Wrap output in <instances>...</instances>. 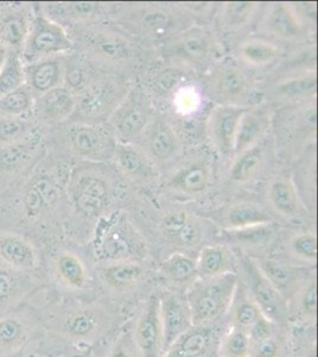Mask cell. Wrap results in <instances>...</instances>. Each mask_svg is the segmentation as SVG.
<instances>
[{
	"label": "cell",
	"mask_w": 318,
	"mask_h": 357,
	"mask_svg": "<svg viewBox=\"0 0 318 357\" xmlns=\"http://www.w3.org/2000/svg\"><path fill=\"white\" fill-rule=\"evenodd\" d=\"M45 331L74 347H93L116 325L117 310L102 301H79L42 314Z\"/></svg>",
	"instance_id": "obj_1"
},
{
	"label": "cell",
	"mask_w": 318,
	"mask_h": 357,
	"mask_svg": "<svg viewBox=\"0 0 318 357\" xmlns=\"http://www.w3.org/2000/svg\"><path fill=\"white\" fill-rule=\"evenodd\" d=\"M238 281V273H230L212 279H198L190 286L186 298L193 326L225 321Z\"/></svg>",
	"instance_id": "obj_2"
},
{
	"label": "cell",
	"mask_w": 318,
	"mask_h": 357,
	"mask_svg": "<svg viewBox=\"0 0 318 357\" xmlns=\"http://www.w3.org/2000/svg\"><path fill=\"white\" fill-rule=\"evenodd\" d=\"M45 333L42 314L20 305L0 317V357H16Z\"/></svg>",
	"instance_id": "obj_3"
},
{
	"label": "cell",
	"mask_w": 318,
	"mask_h": 357,
	"mask_svg": "<svg viewBox=\"0 0 318 357\" xmlns=\"http://www.w3.org/2000/svg\"><path fill=\"white\" fill-rule=\"evenodd\" d=\"M239 279L245 284L262 314L276 324L289 326L287 303L282 293L262 274L255 261L246 259L242 262Z\"/></svg>",
	"instance_id": "obj_4"
},
{
	"label": "cell",
	"mask_w": 318,
	"mask_h": 357,
	"mask_svg": "<svg viewBox=\"0 0 318 357\" xmlns=\"http://www.w3.org/2000/svg\"><path fill=\"white\" fill-rule=\"evenodd\" d=\"M72 47L73 43L65 29L48 17L40 15L30 25L20 56L25 65H29L45 57L69 52Z\"/></svg>",
	"instance_id": "obj_5"
},
{
	"label": "cell",
	"mask_w": 318,
	"mask_h": 357,
	"mask_svg": "<svg viewBox=\"0 0 318 357\" xmlns=\"http://www.w3.org/2000/svg\"><path fill=\"white\" fill-rule=\"evenodd\" d=\"M129 330L141 357L161 356L164 336L161 325L159 291L150 293L143 301Z\"/></svg>",
	"instance_id": "obj_6"
},
{
	"label": "cell",
	"mask_w": 318,
	"mask_h": 357,
	"mask_svg": "<svg viewBox=\"0 0 318 357\" xmlns=\"http://www.w3.org/2000/svg\"><path fill=\"white\" fill-rule=\"evenodd\" d=\"M151 114L146 98L139 91H131L111 114V123L118 137L129 141L146 130Z\"/></svg>",
	"instance_id": "obj_7"
},
{
	"label": "cell",
	"mask_w": 318,
	"mask_h": 357,
	"mask_svg": "<svg viewBox=\"0 0 318 357\" xmlns=\"http://www.w3.org/2000/svg\"><path fill=\"white\" fill-rule=\"evenodd\" d=\"M99 276L107 294L117 299L141 289L148 278V269L141 261H112L104 264Z\"/></svg>",
	"instance_id": "obj_8"
},
{
	"label": "cell",
	"mask_w": 318,
	"mask_h": 357,
	"mask_svg": "<svg viewBox=\"0 0 318 357\" xmlns=\"http://www.w3.org/2000/svg\"><path fill=\"white\" fill-rule=\"evenodd\" d=\"M227 326V319L218 324L193 326L161 357H216L218 340Z\"/></svg>",
	"instance_id": "obj_9"
},
{
	"label": "cell",
	"mask_w": 318,
	"mask_h": 357,
	"mask_svg": "<svg viewBox=\"0 0 318 357\" xmlns=\"http://www.w3.org/2000/svg\"><path fill=\"white\" fill-rule=\"evenodd\" d=\"M161 318L163 325V354L177 341L178 338L193 328V319L186 293L163 289L159 291ZM161 354V355H163Z\"/></svg>",
	"instance_id": "obj_10"
},
{
	"label": "cell",
	"mask_w": 318,
	"mask_h": 357,
	"mask_svg": "<svg viewBox=\"0 0 318 357\" xmlns=\"http://www.w3.org/2000/svg\"><path fill=\"white\" fill-rule=\"evenodd\" d=\"M100 254L105 262L141 261L145 259V243L132 227L122 223L109 227L100 244Z\"/></svg>",
	"instance_id": "obj_11"
},
{
	"label": "cell",
	"mask_w": 318,
	"mask_h": 357,
	"mask_svg": "<svg viewBox=\"0 0 318 357\" xmlns=\"http://www.w3.org/2000/svg\"><path fill=\"white\" fill-rule=\"evenodd\" d=\"M70 146L77 155L90 160H106L116 153L117 142L105 128L97 126H79L69 136Z\"/></svg>",
	"instance_id": "obj_12"
},
{
	"label": "cell",
	"mask_w": 318,
	"mask_h": 357,
	"mask_svg": "<svg viewBox=\"0 0 318 357\" xmlns=\"http://www.w3.org/2000/svg\"><path fill=\"white\" fill-rule=\"evenodd\" d=\"M287 321L294 328H316L317 323V278L306 276L287 299Z\"/></svg>",
	"instance_id": "obj_13"
},
{
	"label": "cell",
	"mask_w": 318,
	"mask_h": 357,
	"mask_svg": "<svg viewBox=\"0 0 318 357\" xmlns=\"http://www.w3.org/2000/svg\"><path fill=\"white\" fill-rule=\"evenodd\" d=\"M161 234L164 241L180 250L198 247L202 241L201 224L186 211H173L161 220Z\"/></svg>",
	"instance_id": "obj_14"
},
{
	"label": "cell",
	"mask_w": 318,
	"mask_h": 357,
	"mask_svg": "<svg viewBox=\"0 0 318 357\" xmlns=\"http://www.w3.org/2000/svg\"><path fill=\"white\" fill-rule=\"evenodd\" d=\"M109 183L97 175H82L73 187L77 210L86 215H100L109 203Z\"/></svg>",
	"instance_id": "obj_15"
},
{
	"label": "cell",
	"mask_w": 318,
	"mask_h": 357,
	"mask_svg": "<svg viewBox=\"0 0 318 357\" xmlns=\"http://www.w3.org/2000/svg\"><path fill=\"white\" fill-rule=\"evenodd\" d=\"M245 109L240 106H218L212 112L209 119L210 137L222 154L228 155L234 151L235 136Z\"/></svg>",
	"instance_id": "obj_16"
},
{
	"label": "cell",
	"mask_w": 318,
	"mask_h": 357,
	"mask_svg": "<svg viewBox=\"0 0 318 357\" xmlns=\"http://www.w3.org/2000/svg\"><path fill=\"white\" fill-rule=\"evenodd\" d=\"M65 62L60 56H49L25 65V85L33 93H47L62 86Z\"/></svg>",
	"instance_id": "obj_17"
},
{
	"label": "cell",
	"mask_w": 318,
	"mask_h": 357,
	"mask_svg": "<svg viewBox=\"0 0 318 357\" xmlns=\"http://www.w3.org/2000/svg\"><path fill=\"white\" fill-rule=\"evenodd\" d=\"M161 280L166 289L186 293L190 286L198 280L196 259L186 252H173L159 264Z\"/></svg>",
	"instance_id": "obj_18"
},
{
	"label": "cell",
	"mask_w": 318,
	"mask_h": 357,
	"mask_svg": "<svg viewBox=\"0 0 318 357\" xmlns=\"http://www.w3.org/2000/svg\"><path fill=\"white\" fill-rule=\"evenodd\" d=\"M18 272L13 267H0V317L23 305L25 299L40 289Z\"/></svg>",
	"instance_id": "obj_19"
},
{
	"label": "cell",
	"mask_w": 318,
	"mask_h": 357,
	"mask_svg": "<svg viewBox=\"0 0 318 357\" xmlns=\"http://www.w3.org/2000/svg\"><path fill=\"white\" fill-rule=\"evenodd\" d=\"M213 92L223 102H232V105L244 102L250 96L251 84L248 77L241 69L234 66H223L218 68L212 80Z\"/></svg>",
	"instance_id": "obj_20"
},
{
	"label": "cell",
	"mask_w": 318,
	"mask_h": 357,
	"mask_svg": "<svg viewBox=\"0 0 318 357\" xmlns=\"http://www.w3.org/2000/svg\"><path fill=\"white\" fill-rule=\"evenodd\" d=\"M198 279H212L230 273H238L233 252L225 244H212L202 248L196 257Z\"/></svg>",
	"instance_id": "obj_21"
},
{
	"label": "cell",
	"mask_w": 318,
	"mask_h": 357,
	"mask_svg": "<svg viewBox=\"0 0 318 357\" xmlns=\"http://www.w3.org/2000/svg\"><path fill=\"white\" fill-rule=\"evenodd\" d=\"M262 271V274L271 281L279 292L285 298L286 303L291 294L296 291L299 284L305 280V274L299 267L294 264L282 262V261L271 260V259H262V260H254Z\"/></svg>",
	"instance_id": "obj_22"
},
{
	"label": "cell",
	"mask_w": 318,
	"mask_h": 357,
	"mask_svg": "<svg viewBox=\"0 0 318 357\" xmlns=\"http://www.w3.org/2000/svg\"><path fill=\"white\" fill-rule=\"evenodd\" d=\"M0 260L20 272L33 271L37 266L35 248L20 236L0 234Z\"/></svg>",
	"instance_id": "obj_23"
},
{
	"label": "cell",
	"mask_w": 318,
	"mask_h": 357,
	"mask_svg": "<svg viewBox=\"0 0 318 357\" xmlns=\"http://www.w3.org/2000/svg\"><path fill=\"white\" fill-rule=\"evenodd\" d=\"M264 316L258 305L251 296L245 284L239 279L237 289L234 292L233 299L230 303V310L227 313V323L230 326L246 330L247 333L255 324L259 318Z\"/></svg>",
	"instance_id": "obj_24"
},
{
	"label": "cell",
	"mask_w": 318,
	"mask_h": 357,
	"mask_svg": "<svg viewBox=\"0 0 318 357\" xmlns=\"http://www.w3.org/2000/svg\"><path fill=\"white\" fill-rule=\"evenodd\" d=\"M57 280L68 292H84L88 287L89 274L85 262L74 252H65L55 261Z\"/></svg>",
	"instance_id": "obj_25"
},
{
	"label": "cell",
	"mask_w": 318,
	"mask_h": 357,
	"mask_svg": "<svg viewBox=\"0 0 318 357\" xmlns=\"http://www.w3.org/2000/svg\"><path fill=\"white\" fill-rule=\"evenodd\" d=\"M146 129V148L153 158L158 161H169L178 154L180 141L168 123L156 121Z\"/></svg>",
	"instance_id": "obj_26"
},
{
	"label": "cell",
	"mask_w": 318,
	"mask_h": 357,
	"mask_svg": "<svg viewBox=\"0 0 318 357\" xmlns=\"http://www.w3.org/2000/svg\"><path fill=\"white\" fill-rule=\"evenodd\" d=\"M75 105L74 94L63 86L40 96L37 104L40 117L49 123L61 122L68 118L73 114Z\"/></svg>",
	"instance_id": "obj_27"
},
{
	"label": "cell",
	"mask_w": 318,
	"mask_h": 357,
	"mask_svg": "<svg viewBox=\"0 0 318 357\" xmlns=\"http://www.w3.org/2000/svg\"><path fill=\"white\" fill-rule=\"evenodd\" d=\"M173 50L184 60L201 63L212 56L214 45L208 33L195 29L182 33L173 45Z\"/></svg>",
	"instance_id": "obj_28"
},
{
	"label": "cell",
	"mask_w": 318,
	"mask_h": 357,
	"mask_svg": "<svg viewBox=\"0 0 318 357\" xmlns=\"http://www.w3.org/2000/svg\"><path fill=\"white\" fill-rule=\"evenodd\" d=\"M267 129V117L260 111H245L239 124L234 142V153L239 155L258 146L259 139Z\"/></svg>",
	"instance_id": "obj_29"
},
{
	"label": "cell",
	"mask_w": 318,
	"mask_h": 357,
	"mask_svg": "<svg viewBox=\"0 0 318 357\" xmlns=\"http://www.w3.org/2000/svg\"><path fill=\"white\" fill-rule=\"evenodd\" d=\"M57 199L58 192L51 178H49L48 176H40L33 180V183L25 192V210L29 215L36 217L54 206L57 203Z\"/></svg>",
	"instance_id": "obj_30"
},
{
	"label": "cell",
	"mask_w": 318,
	"mask_h": 357,
	"mask_svg": "<svg viewBox=\"0 0 318 357\" xmlns=\"http://www.w3.org/2000/svg\"><path fill=\"white\" fill-rule=\"evenodd\" d=\"M116 91V86H113L111 82H101L94 87L86 89L85 97L82 98L81 102V111L87 116H100L106 114L107 110L113 112L120 104V102H118L119 97Z\"/></svg>",
	"instance_id": "obj_31"
},
{
	"label": "cell",
	"mask_w": 318,
	"mask_h": 357,
	"mask_svg": "<svg viewBox=\"0 0 318 357\" xmlns=\"http://www.w3.org/2000/svg\"><path fill=\"white\" fill-rule=\"evenodd\" d=\"M294 344L289 326H278L265 340L252 344L251 357H292Z\"/></svg>",
	"instance_id": "obj_32"
},
{
	"label": "cell",
	"mask_w": 318,
	"mask_h": 357,
	"mask_svg": "<svg viewBox=\"0 0 318 357\" xmlns=\"http://www.w3.org/2000/svg\"><path fill=\"white\" fill-rule=\"evenodd\" d=\"M267 28L276 36L290 40L301 33L302 23L291 6L276 4L267 18Z\"/></svg>",
	"instance_id": "obj_33"
},
{
	"label": "cell",
	"mask_w": 318,
	"mask_h": 357,
	"mask_svg": "<svg viewBox=\"0 0 318 357\" xmlns=\"http://www.w3.org/2000/svg\"><path fill=\"white\" fill-rule=\"evenodd\" d=\"M209 167L201 161H195L182 168L173 178V185L188 195H198L206 190L209 183Z\"/></svg>",
	"instance_id": "obj_34"
},
{
	"label": "cell",
	"mask_w": 318,
	"mask_h": 357,
	"mask_svg": "<svg viewBox=\"0 0 318 357\" xmlns=\"http://www.w3.org/2000/svg\"><path fill=\"white\" fill-rule=\"evenodd\" d=\"M114 156L117 158L121 171L129 176L145 178L152 174V169L145 155L127 143H117Z\"/></svg>",
	"instance_id": "obj_35"
},
{
	"label": "cell",
	"mask_w": 318,
	"mask_h": 357,
	"mask_svg": "<svg viewBox=\"0 0 318 357\" xmlns=\"http://www.w3.org/2000/svg\"><path fill=\"white\" fill-rule=\"evenodd\" d=\"M89 47L95 55L106 61H122L131 55L129 43L116 33H97L90 38Z\"/></svg>",
	"instance_id": "obj_36"
},
{
	"label": "cell",
	"mask_w": 318,
	"mask_h": 357,
	"mask_svg": "<svg viewBox=\"0 0 318 357\" xmlns=\"http://www.w3.org/2000/svg\"><path fill=\"white\" fill-rule=\"evenodd\" d=\"M30 25L24 13H8L0 21V43L6 49L23 48Z\"/></svg>",
	"instance_id": "obj_37"
},
{
	"label": "cell",
	"mask_w": 318,
	"mask_h": 357,
	"mask_svg": "<svg viewBox=\"0 0 318 357\" xmlns=\"http://www.w3.org/2000/svg\"><path fill=\"white\" fill-rule=\"evenodd\" d=\"M252 342L246 330L228 325L218 343L216 357H251Z\"/></svg>",
	"instance_id": "obj_38"
},
{
	"label": "cell",
	"mask_w": 318,
	"mask_h": 357,
	"mask_svg": "<svg viewBox=\"0 0 318 357\" xmlns=\"http://www.w3.org/2000/svg\"><path fill=\"white\" fill-rule=\"evenodd\" d=\"M264 160V151L259 146L244 151L238 155V158L230 168V178L237 183L250 181L262 169Z\"/></svg>",
	"instance_id": "obj_39"
},
{
	"label": "cell",
	"mask_w": 318,
	"mask_h": 357,
	"mask_svg": "<svg viewBox=\"0 0 318 357\" xmlns=\"http://www.w3.org/2000/svg\"><path fill=\"white\" fill-rule=\"evenodd\" d=\"M271 203L274 208L286 217H294L299 213V197L294 186L285 178L276 180L270 187Z\"/></svg>",
	"instance_id": "obj_40"
},
{
	"label": "cell",
	"mask_w": 318,
	"mask_h": 357,
	"mask_svg": "<svg viewBox=\"0 0 318 357\" xmlns=\"http://www.w3.org/2000/svg\"><path fill=\"white\" fill-rule=\"evenodd\" d=\"M25 86V63L20 53H8L0 69V97Z\"/></svg>",
	"instance_id": "obj_41"
},
{
	"label": "cell",
	"mask_w": 318,
	"mask_h": 357,
	"mask_svg": "<svg viewBox=\"0 0 318 357\" xmlns=\"http://www.w3.org/2000/svg\"><path fill=\"white\" fill-rule=\"evenodd\" d=\"M239 53L244 61L250 63L251 66L269 65L278 56L279 50L276 45L270 42L262 40H248L240 45Z\"/></svg>",
	"instance_id": "obj_42"
},
{
	"label": "cell",
	"mask_w": 318,
	"mask_h": 357,
	"mask_svg": "<svg viewBox=\"0 0 318 357\" xmlns=\"http://www.w3.org/2000/svg\"><path fill=\"white\" fill-rule=\"evenodd\" d=\"M227 222L235 230H244L248 227L269 225L270 217L254 205H239L230 210Z\"/></svg>",
	"instance_id": "obj_43"
},
{
	"label": "cell",
	"mask_w": 318,
	"mask_h": 357,
	"mask_svg": "<svg viewBox=\"0 0 318 357\" xmlns=\"http://www.w3.org/2000/svg\"><path fill=\"white\" fill-rule=\"evenodd\" d=\"M175 17L173 13L159 8H148L141 11L138 23L145 33L152 35H166L170 33L175 25Z\"/></svg>",
	"instance_id": "obj_44"
},
{
	"label": "cell",
	"mask_w": 318,
	"mask_h": 357,
	"mask_svg": "<svg viewBox=\"0 0 318 357\" xmlns=\"http://www.w3.org/2000/svg\"><path fill=\"white\" fill-rule=\"evenodd\" d=\"M33 93L25 85L22 89L0 97V114L10 117H20L33 110Z\"/></svg>",
	"instance_id": "obj_45"
},
{
	"label": "cell",
	"mask_w": 318,
	"mask_h": 357,
	"mask_svg": "<svg viewBox=\"0 0 318 357\" xmlns=\"http://www.w3.org/2000/svg\"><path fill=\"white\" fill-rule=\"evenodd\" d=\"M94 72L88 62L84 60H73L65 63V89H68L72 93L81 92L88 89L90 82H93Z\"/></svg>",
	"instance_id": "obj_46"
},
{
	"label": "cell",
	"mask_w": 318,
	"mask_h": 357,
	"mask_svg": "<svg viewBox=\"0 0 318 357\" xmlns=\"http://www.w3.org/2000/svg\"><path fill=\"white\" fill-rule=\"evenodd\" d=\"M289 250L294 260L315 266L317 262V237L311 232H303L292 237Z\"/></svg>",
	"instance_id": "obj_47"
},
{
	"label": "cell",
	"mask_w": 318,
	"mask_h": 357,
	"mask_svg": "<svg viewBox=\"0 0 318 357\" xmlns=\"http://www.w3.org/2000/svg\"><path fill=\"white\" fill-rule=\"evenodd\" d=\"M279 93L287 98L308 97L317 89V77L310 73L286 80L278 86Z\"/></svg>",
	"instance_id": "obj_48"
},
{
	"label": "cell",
	"mask_w": 318,
	"mask_h": 357,
	"mask_svg": "<svg viewBox=\"0 0 318 357\" xmlns=\"http://www.w3.org/2000/svg\"><path fill=\"white\" fill-rule=\"evenodd\" d=\"M100 357H141L133 342L129 328L121 329L113 337Z\"/></svg>",
	"instance_id": "obj_49"
},
{
	"label": "cell",
	"mask_w": 318,
	"mask_h": 357,
	"mask_svg": "<svg viewBox=\"0 0 318 357\" xmlns=\"http://www.w3.org/2000/svg\"><path fill=\"white\" fill-rule=\"evenodd\" d=\"M257 4L250 1H234L227 5L225 20L230 28H239L250 21L253 16Z\"/></svg>",
	"instance_id": "obj_50"
},
{
	"label": "cell",
	"mask_w": 318,
	"mask_h": 357,
	"mask_svg": "<svg viewBox=\"0 0 318 357\" xmlns=\"http://www.w3.org/2000/svg\"><path fill=\"white\" fill-rule=\"evenodd\" d=\"M28 124L20 117L3 116L0 118V143L13 144L24 136Z\"/></svg>",
	"instance_id": "obj_51"
},
{
	"label": "cell",
	"mask_w": 318,
	"mask_h": 357,
	"mask_svg": "<svg viewBox=\"0 0 318 357\" xmlns=\"http://www.w3.org/2000/svg\"><path fill=\"white\" fill-rule=\"evenodd\" d=\"M183 77L184 75L178 69L169 68L163 70L154 80L156 92L159 94L169 93L173 89H176V86L183 80Z\"/></svg>",
	"instance_id": "obj_52"
},
{
	"label": "cell",
	"mask_w": 318,
	"mask_h": 357,
	"mask_svg": "<svg viewBox=\"0 0 318 357\" xmlns=\"http://www.w3.org/2000/svg\"><path fill=\"white\" fill-rule=\"evenodd\" d=\"M62 13L65 16L74 20H88L97 13L99 4L97 3H69V4H60Z\"/></svg>",
	"instance_id": "obj_53"
},
{
	"label": "cell",
	"mask_w": 318,
	"mask_h": 357,
	"mask_svg": "<svg viewBox=\"0 0 318 357\" xmlns=\"http://www.w3.org/2000/svg\"><path fill=\"white\" fill-rule=\"evenodd\" d=\"M28 158V146L24 144H10L0 151V163L5 167H15Z\"/></svg>",
	"instance_id": "obj_54"
},
{
	"label": "cell",
	"mask_w": 318,
	"mask_h": 357,
	"mask_svg": "<svg viewBox=\"0 0 318 357\" xmlns=\"http://www.w3.org/2000/svg\"><path fill=\"white\" fill-rule=\"evenodd\" d=\"M100 353H95L93 347H74L67 350L65 357H99Z\"/></svg>",
	"instance_id": "obj_55"
},
{
	"label": "cell",
	"mask_w": 318,
	"mask_h": 357,
	"mask_svg": "<svg viewBox=\"0 0 318 357\" xmlns=\"http://www.w3.org/2000/svg\"><path fill=\"white\" fill-rule=\"evenodd\" d=\"M8 49L5 48L4 45L0 43V69L4 66L5 61H6V57H8Z\"/></svg>",
	"instance_id": "obj_56"
},
{
	"label": "cell",
	"mask_w": 318,
	"mask_h": 357,
	"mask_svg": "<svg viewBox=\"0 0 318 357\" xmlns=\"http://www.w3.org/2000/svg\"><path fill=\"white\" fill-rule=\"evenodd\" d=\"M29 357H38V356H35V355H30V356Z\"/></svg>",
	"instance_id": "obj_57"
}]
</instances>
